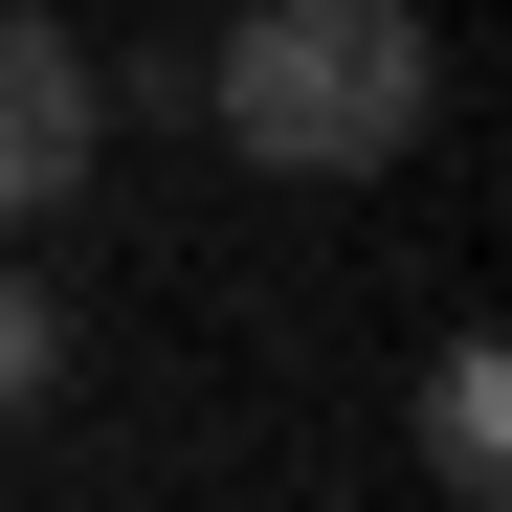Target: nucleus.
<instances>
[{
  "label": "nucleus",
  "mask_w": 512,
  "mask_h": 512,
  "mask_svg": "<svg viewBox=\"0 0 512 512\" xmlns=\"http://www.w3.org/2000/svg\"><path fill=\"white\" fill-rule=\"evenodd\" d=\"M67 379V312H45V268H23V223H0V423H23Z\"/></svg>",
  "instance_id": "4"
},
{
  "label": "nucleus",
  "mask_w": 512,
  "mask_h": 512,
  "mask_svg": "<svg viewBox=\"0 0 512 512\" xmlns=\"http://www.w3.org/2000/svg\"><path fill=\"white\" fill-rule=\"evenodd\" d=\"M401 446H423V490H490V468H512V379H490V334H446V357H423Z\"/></svg>",
  "instance_id": "3"
},
{
  "label": "nucleus",
  "mask_w": 512,
  "mask_h": 512,
  "mask_svg": "<svg viewBox=\"0 0 512 512\" xmlns=\"http://www.w3.org/2000/svg\"><path fill=\"white\" fill-rule=\"evenodd\" d=\"M223 156H268V179H379V156H423V112H446V45H423V0H245L223 67H201Z\"/></svg>",
  "instance_id": "1"
},
{
  "label": "nucleus",
  "mask_w": 512,
  "mask_h": 512,
  "mask_svg": "<svg viewBox=\"0 0 512 512\" xmlns=\"http://www.w3.org/2000/svg\"><path fill=\"white\" fill-rule=\"evenodd\" d=\"M90 156H112V90H90V45H67L45 0H0V223L90 201Z\"/></svg>",
  "instance_id": "2"
}]
</instances>
